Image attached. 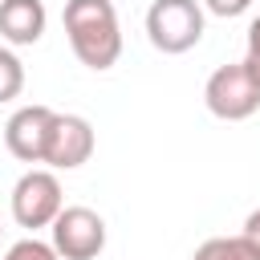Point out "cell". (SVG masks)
Masks as SVG:
<instances>
[{
	"label": "cell",
	"instance_id": "cell-14",
	"mask_svg": "<svg viewBox=\"0 0 260 260\" xmlns=\"http://www.w3.org/2000/svg\"><path fill=\"white\" fill-rule=\"evenodd\" d=\"M240 236H244V240H248V248L260 256V207H256V211L244 219V232H240Z\"/></svg>",
	"mask_w": 260,
	"mask_h": 260
},
{
	"label": "cell",
	"instance_id": "cell-1",
	"mask_svg": "<svg viewBox=\"0 0 260 260\" xmlns=\"http://www.w3.org/2000/svg\"><path fill=\"white\" fill-rule=\"evenodd\" d=\"M65 37L73 57L85 69H110L122 57V24L110 0H69L65 4Z\"/></svg>",
	"mask_w": 260,
	"mask_h": 260
},
{
	"label": "cell",
	"instance_id": "cell-10",
	"mask_svg": "<svg viewBox=\"0 0 260 260\" xmlns=\"http://www.w3.org/2000/svg\"><path fill=\"white\" fill-rule=\"evenodd\" d=\"M20 89H24V65H20V57L12 49L0 45V106L20 98Z\"/></svg>",
	"mask_w": 260,
	"mask_h": 260
},
{
	"label": "cell",
	"instance_id": "cell-7",
	"mask_svg": "<svg viewBox=\"0 0 260 260\" xmlns=\"http://www.w3.org/2000/svg\"><path fill=\"white\" fill-rule=\"evenodd\" d=\"M53 118H57V110H49V106H20L8 118V126H4V146L12 150V158H20V162H45Z\"/></svg>",
	"mask_w": 260,
	"mask_h": 260
},
{
	"label": "cell",
	"instance_id": "cell-2",
	"mask_svg": "<svg viewBox=\"0 0 260 260\" xmlns=\"http://www.w3.org/2000/svg\"><path fill=\"white\" fill-rule=\"evenodd\" d=\"M146 37L158 53H187L203 41V8L199 0H154L146 8Z\"/></svg>",
	"mask_w": 260,
	"mask_h": 260
},
{
	"label": "cell",
	"instance_id": "cell-5",
	"mask_svg": "<svg viewBox=\"0 0 260 260\" xmlns=\"http://www.w3.org/2000/svg\"><path fill=\"white\" fill-rule=\"evenodd\" d=\"M53 252L61 260H98L106 248V219L93 207H61V215L49 223Z\"/></svg>",
	"mask_w": 260,
	"mask_h": 260
},
{
	"label": "cell",
	"instance_id": "cell-11",
	"mask_svg": "<svg viewBox=\"0 0 260 260\" xmlns=\"http://www.w3.org/2000/svg\"><path fill=\"white\" fill-rule=\"evenodd\" d=\"M4 260H61V256L53 252V244H45V240H37V236H24V240H16V244L4 252Z\"/></svg>",
	"mask_w": 260,
	"mask_h": 260
},
{
	"label": "cell",
	"instance_id": "cell-8",
	"mask_svg": "<svg viewBox=\"0 0 260 260\" xmlns=\"http://www.w3.org/2000/svg\"><path fill=\"white\" fill-rule=\"evenodd\" d=\"M49 12L41 0H0V37L8 45H37L45 37Z\"/></svg>",
	"mask_w": 260,
	"mask_h": 260
},
{
	"label": "cell",
	"instance_id": "cell-9",
	"mask_svg": "<svg viewBox=\"0 0 260 260\" xmlns=\"http://www.w3.org/2000/svg\"><path fill=\"white\" fill-rule=\"evenodd\" d=\"M191 260H260V256L248 248L244 236H211L195 248Z\"/></svg>",
	"mask_w": 260,
	"mask_h": 260
},
{
	"label": "cell",
	"instance_id": "cell-13",
	"mask_svg": "<svg viewBox=\"0 0 260 260\" xmlns=\"http://www.w3.org/2000/svg\"><path fill=\"white\" fill-rule=\"evenodd\" d=\"M203 8L215 12V16H223V20H232V16H244L252 8V0H203Z\"/></svg>",
	"mask_w": 260,
	"mask_h": 260
},
{
	"label": "cell",
	"instance_id": "cell-6",
	"mask_svg": "<svg viewBox=\"0 0 260 260\" xmlns=\"http://www.w3.org/2000/svg\"><path fill=\"white\" fill-rule=\"evenodd\" d=\"M98 138L93 126L81 114H57L53 130H49V146H45V167L49 171H73L81 162H89Z\"/></svg>",
	"mask_w": 260,
	"mask_h": 260
},
{
	"label": "cell",
	"instance_id": "cell-4",
	"mask_svg": "<svg viewBox=\"0 0 260 260\" xmlns=\"http://www.w3.org/2000/svg\"><path fill=\"white\" fill-rule=\"evenodd\" d=\"M203 102L215 118L223 122H244L260 110V85L252 81V73L244 69V61L236 65H219L207 85H203Z\"/></svg>",
	"mask_w": 260,
	"mask_h": 260
},
{
	"label": "cell",
	"instance_id": "cell-12",
	"mask_svg": "<svg viewBox=\"0 0 260 260\" xmlns=\"http://www.w3.org/2000/svg\"><path fill=\"white\" fill-rule=\"evenodd\" d=\"M244 69L252 73V81L260 85V16L248 24V53H244Z\"/></svg>",
	"mask_w": 260,
	"mask_h": 260
},
{
	"label": "cell",
	"instance_id": "cell-3",
	"mask_svg": "<svg viewBox=\"0 0 260 260\" xmlns=\"http://www.w3.org/2000/svg\"><path fill=\"white\" fill-rule=\"evenodd\" d=\"M65 207V191H61V179L45 167H32L16 179L12 187V219L28 232L37 228H49Z\"/></svg>",
	"mask_w": 260,
	"mask_h": 260
}]
</instances>
